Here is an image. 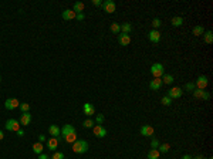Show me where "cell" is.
<instances>
[{"instance_id": "6da1fadb", "label": "cell", "mask_w": 213, "mask_h": 159, "mask_svg": "<svg viewBox=\"0 0 213 159\" xmlns=\"http://www.w3.org/2000/svg\"><path fill=\"white\" fill-rule=\"evenodd\" d=\"M73 151H74L75 154H85L88 151V144L87 141L84 139H77L73 144Z\"/></svg>"}, {"instance_id": "7a4b0ae2", "label": "cell", "mask_w": 213, "mask_h": 159, "mask_svg": "<svg viewBox=\"0 0 213 159\" xmlns=\"http://www.w3.org/2000/svg\"><path fill=\"white\" fill-rule=\"evenodd\" d=\"M149 71H151V74L153 75V78H162V75L165 74V67H163L161 63H155V64L151 66Z\"/></svg>"}, {"instance_id": "3957f363", "label": "cell", "mask_w": 213, "mask_h": 159, "mask_svg": "<svg viewBox=\"0 0 213 159\" xmlns=\"http://www.w3.org/2000/svg\"><path fill=\"white\" fill-rule=\"evenodd\" d=\"M20 122L17 121V119H7L6 121V125H5V128L7 129V131H10V132H17L20 129Z\"/></svg>"}, {"instance_id": "277c9868", "label": "cell", "mask_w": 213, "mask_h": 159, "mask_svg": "<svg viewBox=\"0 0 213 159\" xmlns=\"http://www.w3.org/2000/svg\"><path fill=\"white\" fill-rule=\"evenodd\" d=\"M192 94H193L195 98H198V99H205V101H208V99L210 98V94H209L208 91H205V89L195 88L193 91H192Z\"/></svg>"}, {"instance_id": "5b68a950", "label": "cell", "mask_w": 213, "mask_h": 159, "mask_svg": "<svg viewBox=\"0 0 213 159\" xmlns=\"http://www.w3.org/2000/svg\"><path fill=\"white\" fill-rule=\"evenodd\" d=\"M208 84H209V80L206 75H199L198 80H196V83H195V85H196L198 89H205L208 87Z\"/></svg>"}, {"instance_id": "8992f818", "label": "cell", "mask_w": 213, "mask_h": 159, "mask_svg": "<svg viewBox=\"0 0 213 159\" xmlns=\"http://www.w3.org/2000/svg\"><path fill=\"white\" fill-rule=\"evenodd\" d=\"M19 105H20V102L17 98H7L5 102V108L9 109V111H13L16 108H19Z\"/></svg>"}, {"instance_id": "52a82bcc", "label": "cell", "mask_w": 213, "mask_h": 159, "mask_svg": "<svg viewBox=\"0 0 213 159\" xmlns=\"http://www.w3.org/2000/svg\"><path fill=\"white\" fill-rule=\"evenodd\" d=\"M182 88H179V87H173V88H171L169 91H168V97L171 99H178V98H181L182 97Z\"/></svg>"}, {"instance_id": "ba28073f", "label": "cell", "mask_w": 213, "mask_h": 159, "mask_svg": "<svg viewBox=\"0 0 213 159\" xmlns=\"http://www.w3.org/2000/svg\"><path fill=\"white\" fill-rule=\"evenodd\" d=\"M101 6H102V9H104V11H106V13H114L116 9V5L112 0H105Z\"/></svg>"}, {"instance_id": "9c48e42d", "label": "cell", "mask_w": 213, "mask_h": 159, "mask_svg": "<svg viewBox=\"0 0 213 159\" xmlns=\"http://www.w3.org/2000/svg\"><path fill=\"white\" fill-rule=\"evenodd\" d=\"M93 132H94V135L97 136V138H104V136H106V129L102 125H94L93 126Z\"/></svg>"}, {"instance_id": "30bf717a", "label": "cell", "mask_w": 213, "mask_h": 159, "mask_svg": "<svg viewBox=\"0 0 213 159\" xmlns=\"http://www.w3.org/2000/svg\"><path fill=\"white\" fill-rule=\"evenodd\" d=\"M83 112L87 117H93L94 114H95V108H94V105L91 102H85L83 105Z\"/></svg>"}, {"instance_id": "8fae6325", "label": "cell", "mask_w": 213, "mask_h": 159, "mask_svg": "<svg viewBox=\"0 0 213 159\" xmlns=\"http://www.w3.org/2000/svg\"><path fill=\"white\" fill-rule=\"evenodd\" d=\"M139 132H141V135L151 136V138H152L155 129H153V126H151V125H142L141 126V129H139Z\"/></svg>"}, {"instance_id": "7c38bea8", "label": "cell", "mask_w": 213, "mask_h": 159, "mask_svg": "<svg viewBox=\"0 0 213 159\" xmlns=\"http://www.w3.org/2000/svg\"><path fill=\"white\" fill-rule=\"evenodd\" d=\"M163 85L162 80L161 78H153L149 81V88L152 89V91H159V88Z\"/></svg>"}, {"instance_id": "4fadbf2b", "label": "cell", "mask_w": 213, "mask_h": 159, "mask_svg": "<svg viewBox=\"0 0 213 159\" xmlns=\"http://www.w3.org/2000/svg\"><path fill=\"white\" fill-rule=\"evenodd\" d=\"M148 38L151 43H159V40H161V33H159L158 30H152V31L148 33Z\"/></svg>"}, {"instance_id": "5bb4252c", "label": "cell", "mask_w": 213, "mask_h": 159, "mask_svg": "<svg viewBox=\"0 0 213 159\" xmlns=\"http://www.w3.org/2000/svg\"><path fill=\"white\" fill-rule=\"evenodd\" d=\"M20 125H23V126H26V125H28L30 122H31V114L30 112H23L21 114V117H20Z\"/></svg>"}, {"instance_id": "9a60e30c", "label": "cell", "mask_w": 213, "mask_h": 159, "mask_svg": "<svg viewBox=\"0 0 213 159\" xmlns=\"http://www.w3.org/2000/svg\"><path fill=\"white\" fill-rule=\"evenodd\" d=\"M60 141H61V138H50V139L47 141V148L50 151H56Z\"/></svg>"}, {"instance_id": "2e32d148", "label": "cell", "mask_w": 213, "mask_h": 159, "mask_svg": "<svg viewBox=\"0 0 213 159\" xmlns=\"http://www.w3.org/2000/svg\"><path fill=\"white\" fill-rule=\"evenodd\" d=\"M61 16H63V19H64V20H74L75 17H77V13H74L73 9H67V10L63 11Z\"/></svg>"}, {"instance_id": "e0dca14e", "label": "cell", "mask_w": 213, "mask_h": 159, "mask_svg": "<svg viewBox=\"0 0 213 159\" xmlns=\"http://www.w3.org/2000/svg\"><path fill=\"white\" fill-rule=\"evenodd\" d=\"M118 43H120L121 46H129L131 43V37L129 34H120V37H118Z\"/></svg>"}, {"instance_id": "ac0fdd59", "label": "cell", "mask_w": 213, "mask_h": 159, "mask_svg": "<svg viewBox=\"0 0 213 159\" xmlns=\"http://www.w3.org/2000/svg\"><path fill=\"white\" fill-rule=\"evenodd\" d=\"M48 132H50L51 136H54V138H60L61 129L57 125H50V128H48Z\"/></svg>"}, {"instance_id": "d6986e66", "label": "cell", "mask_w": 213, "mask_h": 159, "mask_svg": "<svg viewBox=\"0 0 213 159\" xmlns=\"http://www.w3.org/2000/svg\"><path fill=\"white\" fill-rule=\"evenodd\" d=\"M71 132H75V128L73 125L67 124V125L63 126V129H61V135L65 136V135H68V134H71Z\"/></svg>"}, {"instance_id": "ffe728a7", "label": "cell", "mask_w": 213, "mask_h": 159, "mask_svg": "<svg viewBox=\"0 0 213 159\" xmlns=\"http://www.w3.org/2000/svg\"><path fill=\"white\" fill-rule=\"evenodd\" d=\"M131 31H132V24H131V23L121 24V33H122V34H129Z\"/></svg>"}, {"instance_id": "44dd1931", "label": "cell", "mask_w": 213, "mask_h": 159, "mask_svg": "<svg viewBox=\"0 0 213 159\" xmlns=\"http://www.w3.org/2000/svg\"><path fill=\"white\" fill-rule=\"evenodd\" d=\"M43 149H44V146H43L41 142H36V144H33V152H34L36 155L43 154Z\"/></svg>"}, {"instance_id": "7402d4cb", "label": "cell", "mask_w": 213, "mask_h": 159, "mask_svg": "<svg viewBox=\"0 0 213 159\" xmlns=\"http://www.w3.org/2000/svg\"><path fill=\"white\" fill-rule=\"evenodd\" d=\"M64 141L67 142V144H74L75 141H77V134H75V132H71V134H68V135H65Z\"/></svg>"}, {"instance_id": "603a6c76", "label": "cell", "mask_w": 213, "mask_h": 159, "mask_svg": "<svg viewBox=\"0 0 213 159\" xmlns=\"http://www.w3.org/2000/svg\"><path fill=\"white\" fill-rule=\"evenodd\" d=\"M162 83L163 84H168V85H171L173 81H175V78H173V75H171V74H163L162 75Z\"/></svg>"}, {"instance_id": "cb8c5ba5", "label": "cell", "mask_w": 213, "mask_h": 159, "mask_svg": "<svg viewBox=\"0 0 213 159\" xmlns=\"http://www.w3.org/2000/svg\"><path fill=\"white\" fill-rule=\"evenodd\" d=\"M172 26H175V27H179V26H182L183 24V17H181V16H176V17H173V19L171 20Z\"/></svg>"}, {"instance_id": "d4e9b609", "label": "cell", "mask_w": 213, "mask_h": 159, "mask_svg": "<svg viewBox=\"0 0 213 159\" xmlns=\"http://www.w3.org/2000/svg\"><path fill=\"white\" fill-rule=\"evenodd\" d=\"M84 10V3H81V2H77V3H74V7H73V11L74 13H83Z\"/></svg>"}, {"instance_id": "484cf974", "label": "cell", "mask_w": 213, "mask_h": 159, "mask_svg": "<svg viewBox=\"0 0 213 159\" xmlns=\"http://www.w3.org/2000/svg\"><path fill=\"white\" fill-rule=\"evenodd\" d=\"M159 148V154H166V152H169V149H171V145L169 144H161V145L158 146Z\"/></svg>"}, {"instance_id": "4316f807", "label": "cell", "mask_w": 213, "mask_h": 159, "mask_svg": "<svg viewBox=\"0 0 213 159\" xmlns=\"http://www.w3.org/2000/svg\"><path fill=\"white\" fill-rule=\"evenodd\" d=\"M205 33V28L202 27V26H195L193 30H192V34L193 36H200V34Z\"/></svg>"}, {"instance_id": "83f0119b", "label": "cell", "mask_w": 213, "mask_h": 159, "mask_svg": "<svg viewBox=\"0 0 213 159\" xmlns=\"http://www.w3.org/2000/svg\"><path fill=\"white\" fill-rule=\"evenodd\" d=\"M148 159H159V151H158V149H151L148 152Z\"/></svg>"}, {"instance_id": "f1b7e54d", "label": "cell", "mask_w": 213, "mask_h": 159, "mask_svg": "<svg viewBox=\"0 0 213 159\" xmlns=\"http://www.w3.org/2000/svg\"><path fill=\"white\" fill-rule=\"evenodd\" d=\"M205 34V43L206 44H212L213 43V33L212 31H206V33H203Z\"/></svg>"}, {"instance_id": "f546056e", "label": "cell", "mask_w": 213, "mask_h": 159, "mask_svg": "<svg viewBox=\"0 0 213 159\" xmlns=\"http://www.w3.org/2000/svg\"><path fill=\"white\" fill-rule=\"evenodd\" d=\"M161 102H162V105H165V107H171V105H172V99L169 98L168 95H165V97H162Z\"/></svg>"}, {"instance_id": "4dcf8cb0", "label": "cell", "mask_w": 213, "mask_h": 159, "mask_svg": "<svg viewBox=\"0 0 213 159\" xmlns=\"http://www.w3.org/2000/svg\"><path fill=\"white\" fill-rule=\"evenodd\" d=\"M111 31L114 34H118V33H121V26L118 23H112L111 24Z\"/></svg>"}, {"instance_id": "1f68e13d", "label": "cell", "mask_w": 213, "mask_h": 159, "mask_svg": "<svg viewBox=\"0 0 213 159\" xmlns=\"http://www.w3.org/2000/svg\"><path fill=\"white\" fill-rule=\"evenodd\" d=\"M19 108L21 109V114H23V112H28V111H30V105H28L27 102H20Z\"/></svg>"}, {"instance_id": "d6a6232c", "label": "cell", "mask_w": 213, "mask_h": 159, "mask_svg": "<svg viewBox=\"0 0 213 159\" xmlns=\"http://www.w3.org/2000/svg\"><path fill=\"white\" fill-rule=\"evenodd\" d=\"M83 126H84V128H93V126H94V121L91 119V118H87V119L83 122Z\"/></svg>"}, {"instance_id": "836d02e7", "label": "cell", "mask_w": 213, "mask_h": 159, "mask_svg": "<svg viewBox=\"0 0 213 159\" xmlns=\"http://www.w3.org/2000/svg\"><path fill=\"white\" fill-rule=\"evenodd\" d=\"M195 88H196L195 83H188V84L185 85V89H186V91H190V92H192V91H193Z\"/></svg>"}, {"instance_id": "e575fe53", "label": "cell", "mask_w": 213, "mask_h": 159, "mask_svg": "<svg viewBox=\"0 0 213 159\" xmlns=\"http://www.w3.org/2000/svg\"><path fill=\"white\" fill-rule=\"evenodd\" d=\"M51 159H64V154L63 152H54Z\"/></svg>"}, {"instance_id": "d590c367", "label": "cell", "mask_w": 213, "mask_h": 159, "mask_svg": "<svg viewBox=\"0 0 213 159\" xmlns=\"http://www.w3.org/2000/svg\"><path fill=\"white\" fill-rule=\"evenodd\" d=\"M161 24H162L161 19H153V20H152V26L155 27V30H156L158 27H161Z\"/></svg>"}, {"instance_id": "8d00e7d4", "label": "cell", "mask_w": 213, "mask_h": 159, "mask_svg": "<svg viewBox=\"0 0 213 159\" xmlns=\"http://www.w3.org/2000/svg\"><path fill=\"white\" fill-rule=\"evenodd\" d=\"M158 146H159V142H158L156 138H153V136H152V141H151V148H152V149H156Z\"/></svg>"}, {"instance_id": "74e56055", "label": "cell", "mask_w": 213, "mask_h": 159, "mask_svg": "<svg viewBox=\"0 0 213 159\" xmlns=\"http://www.w3.org/2000/svg\"><path fill=\"white\" fill-rule=\"evenodd\" d=\"M104 119H105V118H104V115H102V114H100V115H97V118H95V122H97L98 125H102Z\"/></svg>"}, {"instance_id": "f35d334b", "label": "cell", "mask_w": 213, "mask_h": 159, "mask_svg": "<svg viewBox=\"0 0 213 159\" xmlns=\"http://www.w3.org/2000/svg\"><path fill=\"white\" fill-rule=\"evenodd\" d=\"M84 17H85V16H84V13H78V14H77V17H75V19L81 21V20H84Z\"/></svg>"}, {"instance_id": "ab89813d", "label": "cell", "mask_w": 213, "mask_h": 159, "mask_svg": "<svg viewBox=\"0 0 213 159\" xmlns=\"http://www.w3.org/2000/svg\"><path fill=\"white\" fill-rule=\"evenodd\" d=\"M38 159H50V156H48V155H44V154H40L38 155Z\"/></svg>"}, {"instance_id": "60d3db41", "label": "cell", "mask_w": 213, "mask_h": 159, "mask_svg": "<svg viewBox=\"0 0 213 159\" xmlns=\"http://www.w3.org/2000/svg\"><path fill=\"white\" fill-rule=\"evenodd\" d=\"M44 141H46V136H44V135H38V142H41V144H43Z\"/></svg>"}, {"instance_id": "b9f144b4", "label": "cell", "mask_w": 213, "mask_h": 159, "mask_svg": "<svg viewBox=\"0 0 213 159\" xmlns=\"http://www.w3.org/2000/svg\"><path fill=\"white\" fill-rule=\"evenodd\" d=\"M16 134H17V135L20 136V138H21V136H24V131H23V129H19V131L16 132Z\"/></svg>"}, {"instance_id": "7bdbcfd3", "label": "cell", "mask_w": 213, "mask_h": 159, "mask_svg": "<svg viewBox=\"0 0 213 159\" xmlns=\"http://www.w3.org/2000/svg\"><path fill=\"white\" fill-rule=\"evenodd\" d=\"M93 5H94V6H101L102 3L100 2V0H93Z\"/></svg>"}, {"instance_id": "ee69618b", "label": "cell", "mask_w": 213, "mask_h": 159, "mask_svg": "<svg viewBox=\"0 0 213 159\" xmlns=\"http://www.w3.org/2000/svg\"><path fill=\"white\" fill-rule=\"evenodd\" d=\"M192 159H208V158H205L202 155H198V156H192Z\"/></svg>"}, {"instance_id": "f6af8a7d", "label": "cell", "mask_w": 213, "mask_h": 159, "mask_svg": "<svg viewBox=\"0 0 213 159\" xmlns=\"http://www.w3.org/2000/svg\"><path fill=\"white\" fill-rule=\"evenodd\" d=\"M182 159H192V156H190V155H183Z\"/></svg>"}, {"instance_id": "bcb514c9", "label": "cell", "mask_w": 213, "mask_h": 159, "mask_svg": "<svg viewBox=\"0 0 213 159\" xmlns=\"http://www.w3.org/2000/svg\"><path fill=\"white\" fill-rule=\"evenodd\" d=\"M3 138H5V134H3V131H0V141L3 139Z\"/></svg>"}, {"instance_id": "7dc6e473", "label": "cell", "mask_w": 213, "mask_h": 159, "mask_svg": "<svg viewBox=\"0 0 213 159\" xmlns=\"http://www.w3.org/2000/svg\"><path fill=\"white\" fill-rule=\"evenodd\" d=\"M0 83H2V75H0Z\"/></svg>"}]
</instances>
